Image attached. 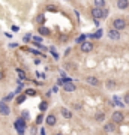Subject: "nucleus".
<instances>
[{"mask_svg": "<svg viewBox=\"0 0 129 135\" xmlns=\"http://www.w3.org/2000/svg\"><path fill=\"white\" fill-rule=\"evenodd\" d=\"M92 15H93V18L95 20H99V18H102L104 17V11H102V8H93L92 9Z\"/></svg>", "mask_w": 129, "mask_h": 135, "instance_id": "f257e3e1", "label": "nucleus"}, {"mask_svg": "<svg viewBox=\"0 0 129 135\" xmlns=\"http://www.w3.org/2000/svg\"><path fill=\"white\" fill-rule=\"evenodd\" d=\"M125 27H126V21H125V20L117 18L116 21H114V29H116V30H122Z\"/></svg>", "mask_w": 129, "mask_h": 135, "instance_id": "f03ea898", "label": "nucleus"}, {"mask_svg": "<svg viewBox=\"0 0 129 135\" xmlns=\"http://www.w3.org/2000/svg\"><path fill=\"white\" fill-rule=\"evenodd\" d=\"M113 122L114 123H122L123 122V113L122 111H114V113H113Z\"/></svg>", "mask_w": 129, "mask_h": 135, "instance_id": "7ed1b4c3", "label": "nucleus"}, {"mask_svg": "<svg viewBox=\"0 0 129 135\" xmlns=\"http://www.w3.org/2000/svg\"><path fill=\"white\" fill-rule=\"evenodd\" d=\"M62 86H63V89H65V92H74V90H75V86L72 84V81H71V80L65 81Z\"/></svg>", "mask_w": 129, "mask_h": 135, "instance_id": "20e7f679", "label": "nucleus"}, {"mask_svg": "<svg viewBox=\"0 0 129 135\" xmlns=\"http://www.w3.org/2000/svg\"><path fill=\"white\" fill-rule=\"evenodd\" d=\"M15 128L20 131V134L23 135V132H24V129H26V125H24V120L23 119H18L17 122H15Z\"/></svg>", "mask_w": 129, "mask_h": 135, "instance_id": "39448f33", "label": "nucleus"}, {"mask_svg": "<svg viewBox=\"0 0 129 135\" xmlns=\"http://www.w3.org/2000/svg\"><path fill=\"white\" fill-rule=\"evenodd\" d=\"M92 50H93V44H90V42L81 44V51H83V53H89V51H92Z\"/></svg>", "mask_w": 129, "mask_h": 135, "instance_id": "423d86ee", "label": "nucleus"}, {"mask_svg": "<svg viewBox=\"0 0 129 135\" xmlns=\"http://www.w3.org/2000/svg\"><path fill=\"white\" fill-rule=\"evenodd\" d=\"M0 114L2 116H8L9 114V107L5 102H0Z\"/></svg>", "mask_w": 129, "mask_h": 135, "instance_id": "0eeeda50", "label": "nucleus"}, {"mask_svg": "<svg viewBox=\"0 0 129 135\" xmlns=\"http://www.w3.org/2000/svg\"><path fill=\"white\" fill-rule=\"evenodd\" d=\"M108 36H110V39L117 41V39H120V33H119V30H116V29H111L110 33H108Z\"/></svg>", "mask_w": 129, "mask_h": 135, "instance_id": "6e6552de", "label": "nucleus"}, {"mask_svg": "<svg viewBox=\"0 0 129 135\" xmlns=\"http://www.w3.org/2000/svg\"><path fill=\"white\" fill-rule=\"evenodd\" d=\"M87 83L90 84V86H95V87H98L101 83H99V80L96 78V77H87Z\"/></svg>", "mask_w": 129, "mask_h": 135, "instance_id": "1a4fd4ad", "label": "nucleus"}, {"mask_svg": "<svg viewBox=\"0 0 129 135\" xmlns=\"http://www.w3.org/2000/svg\"><path fill=\"white\" fill-rule=\"evenodd\" d=\"M117 6H119V9H126L129 6V2L128 0H117Z\"/></svg>", "mask_w": 129, "mask_h": 135, "instance_id": "9d476101", "label": "nucleus"}, {"mask_svg": "<svg viewBox=\"0 0 129 135\" xmlns=\"http://www.w3.org/2000/svg\"><path fill=\"white\" fill-rule=\"evenodd\" d=\"M62 116L65 117V119H71L72 117V114H71V111L66 110V108H62Z\"/></svg>", "mask_w": 129, "mask_h": 135, "instance_id": "9b49d317", "label": "nucleus"}, {"mask_svg": "<svg viewBox=\"0 0 129 135\" xmlns=\"http://www.w3.org/2000/svg\"><path fill=\"white\" fill-rule=\"evenodd\" d=\"M47 123H48L50 126H54V125H56V117L53 116V114L48 116V117H47Z\"/></svg>", "mask_w": 129, "mask_h": 135, "instance_id": "f8f14e48", "label": "nucleus"}, {"mask_svg": "<svg viewBox=\"0 0 129 135\" xmlns=\"http://www.w3.org/2000/svg\"><path fill=\"white\" fill-rule=\"evenodd\" d=\"M105 132H113L114 131V125H113V122L111 123H108V125H105Z\"/></svg>", "mask_w": 129, "mask_h": 135, "instance_id": "ddd939ff", "label": "nucleus"}, {"mask_svg": "<svg viewBox=\"0 0 129 135\" xmlns=\"http://www.w3.org/2000/svg\"><path fill=\"white\" fill-rule=\"evenodd\" d=\"M95 6L96 8H104L105 6V0H95Z\"/></svg>", "mask_w": 129, "mask_h": 135, "instance_id": "4468645a", "label": "nucleus"}, {"mask_svg": "<svg viewBox=\"0 0 129 135\" xmlns=\"http://www.w3.org/2000/svg\"><path fill=\"white\" fill-rule=\"evenodd\" d=\"M39 33H42V35H45V36H48V35H50V30L47 29V27H41Z\"/></svg>", "mask_w": 129, "mask_h": 135, "instance_id": "2eb2a0df", "label": "nucleus"}, {"mask_svg": "<svg viewBox=\"0 0 129 135\" xmlns=\"http://www.w3.org/2000/svg\"><path fill=\"white\" fill-rule=\"evenodd\" d=\"M104 119H105V114H104V113H98V114H96V120H98V122H102Z\"/></svg>", "mask_w": 129, "mask_h": 135, "instance_id": "dca6fc26", "label": "nucleus"}, {"mask_svg": "<svg viewBox=\"0 0 129 135\" xmlns=\"http://www.w3.org/2000/svg\"><path fill=\"white\" fill-rule=\"evenodd\" d=\"M47 108H48V104H47V102H41V105H39V110H41V111H45Z\"/></svg>", "mask_w": 129, "mask_h": 135, "instance_id": "f3484780", "label": "nucleus"}, {"mask_svg": "<svg viewBox=\"0 0 129 135\" xmlns=\"http://www.w3.org/2000/svg\"><path fill=\"white\" fill-rule=\"evenodd\" d=\"M107 87H108V89H114V87H116V83H114V81H107Z\"/></svg>", "mask_w": 129, "mask_h": 135, "instance_id": "a211bd4d", "label": "nucleus"}, {"mask_svg": "<svg viewBox=\"0 0 129 135\" xmlns=\"http://www.w3.org/2000/svg\"><path fill=\"white\" fill-rule=\"evenodd\" d=\"M17 72H18V75H20V78H21V80H24V78H26V75H24V72H23V71H20V69H18Z\"/></svg>", "mask_w": 129, "mask_h": 135, "instance_id": "6ab92c4d", "label": "nucleus"}, {"mask_svg": "<svg viewBox=\"0 0 129 135\" xmlns=\"http://www.w3.org/2000/svg\"><path fill=\"white\" fill-rule=\"evenodd\" d=\"M113 101H114V102H116V104L119 105V107H125V105H123V102H120V101H119V99H117V98H114V99H113Z\"/></svg>", "mask_w": 129, "mask_h": 135, "instance_id": "aec40b11", "label": "nucleus"}, {"mask_svg": "<svg viewBox=\"0 0 129 135\" xmlns=\"http://www.w3.org/2000/svg\"><path fill=\"white\" fill-rule=\"evenodd\" d=\"M123 102L129 105V95H125V98H123Z\"/></svg>", "mask_w": 129, "mask_h": 135, "instance_id": "412c9836", "label": "nucleus"}, {"mask_svg": "<svg viewBox=\"0 0 129 135\" xmlns=\"http://www.w3.org/2000/svg\"><path fill=\"white\" fill-rule=\"evenodd\" d=\"M47 11L53 12V11H56V8H54V6H51V5H48V6H47Z\"/></svg>", "mask_w": 129, "mask_h": 135, "instance_id": "4be33fe9", "label": "nucleus"}, {"mask_svg": "<svg viewBox=\"0 0 129 135\" xmlns=\"http://www.w3.org/2000/svg\"><path fill=\"white\" fill-rule=\"evenodd\" d=\"M101 36H102V30H98L95 33V38H101Z\"/></svg>", "mask_w": 129, "mask_h": 135, "instance_id": "5701e85b", "label": "nucleus"}, {"mask_svg": "<svg viewBox=\"0 0 129 135\" xmlns=\"http://www.w3.org/2000/svg\"><path fill=\"white\" fill-rule=\"evenodd\" d=\"M35 42H36V44H41V42H42V38L36 36V38H35Z\"/></svg>", "mask_w": 129, "mask_h": 135, "instance_id": "b1692460", "label": "nucleus"}, {"mask_svg": "<svg viewBox=\"0 0 129 135\" xmlns=\"http://www.w3.org/2000/svg\"><path fill=\"white\" fill-rule=\"evenodd\" d=\"M17 102H18V104H21V102H24V96H20V98L17 99Z\"/></svg>", "mask_w": 129, "mask_h": 135, "instance_id": "393cba45", "label": "nucleus"}, {"mask_svg": "<svg viewBox=\"0 0 129 135\" xmlns=\"http://www.w3.org/2000/svg\"><path fill=\"white\" fill-rule=\"evenodd\" d=\"M38 23H41V24L44 23V17H42V15H41V17H38Z\"/></svg>", "mask_w": 129, "mask_h": 135, "instance_id": "a878e982", "label": "nucleus"}, {"mask_svg": "<svg viewBox=\"0 0 129 135\" xmlns=\"http://www.w3.org/2000/svg\"><path fill=\"white\" fill-rule=\"evenodd\" d=\"M27 93H29V95H32V96H33V95H36V93H35V90H29Z\"/></svg>", "mask_w": 129, "mask_h": 135, "instance_id": "bb28decb", "label": "nucleus"}, {"mask_svg": "<svg viewBox=\"0 0 129 135\" xmlns=\"http://www.w3.org/2000/svg\"><path fill=\"white\" fill-rule=\"evenodd\" d=\"M3 78H5V75H3V72H0V81L3 80Z\"/></svg>", "mask_w": 129, "mask_h": 135, "instance_id": "cd10ccee", "label": "nucleus"}, {"mask_svg": "<svg viewBox=\"0 0 129 135\" xmlns=\"http://www.w3.org/2000/svg\"><path fill=\"white\" fill-rule=\"evenodd\" d=\"M56 135H62V134H56Z\"/></svg>", "mask_w": 129, "mask_h": 135, "instance_id": "c85d7f7f", "label": "nucleus"}]
</instances>
